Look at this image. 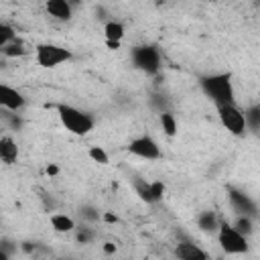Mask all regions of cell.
Masks as SVG:
<instances>
[{"mask_svg": "<svg viewBox=\"0 0 260 260\" xmlns=\"http://www.w3.org/2000/svg\"><path fill=\"white\" fill-rule=\"evenodd\" d=\"M199 87L215 106L236 104V89H234V81H232L230 71L201 75L199 77Z\"/></svg>", "mask_w": 260, "mask_h": 260, "instance_id": "obj_1", "label": "cell"}, {"mask_svg": "<svg viewBox=\"0 0 260 260\" xmlns=\"http://www.w3.org/2000/svg\"><path fill=\"white\" fill-rule=\"evenodd\" d=\"M57 114H59V120L65 126V130H69L75 136H85L95 126V120L91 114H87L85 110H79L71 104H57Z\"/></svg>", "mask_w": 260, "mask_h": 260, "instance_id": "obj_2", "label": "cell"}, {"mask_svg": "<svg viewBox=\"0 0 260 260\" xmlns=\"http://www.w3.org/2000/svg\"><path fill=\"white\" fill-rule=\"evenodd\" d=\"M71 59H73V53L61 45H55V43H41L35 49V61L43 69L59 67L61 63H67Z\"/></svg>", "mask_w": 260, "mask_h": 260, "instance_id": "obj_3", "label": "cell"}, {"mask_svg": "<svg viewBox=\"0 0 260 260\" xmlns=\"http://www.w3.org/2000/svg\"><path fill=\"white\" fill-rule=\"evenodd\" d=\"M130 61L132 65L146 73V75H156L158 69H160V53L154 45H138V47H132L130 51Z\"/></svg>", "mask_w": 260, "mask_h": 260, "instance_id": "obj_4", "label": "cell"}, {"mask_svg": "<svg viewBox=\"0 0 260 260\" xmlns=\"http://www.w3.org/2000/svg\"><path fill=\"white\" fill-rule=\"evenodd\" d=\"M217 242L225 254H244L248 252V236L238 232L230 221H219Z\"/></svg>", "mask_w": 260, "mask_h": 260, "instance_id": "obj_5", "label": "cell"}, {"mask_svg": "<svg viewBox=\"0 0 260 260\" xmlns=\"http://www.w3.org/2000/svg\"><path fill=\"white\" fill-rule=\"evenodd\" d=\"M215 108H217V116H219L221 126L232 136H244L248 132L244 112L236 104H221V106H215Z\"/></svg>", "mask_w": 260, "mask_h": 260, "instance_id": "obj_6", "label": "cell"}, {"mask_svg": "<svg viewBox=\"0 0 260 260\" xmlns=\"http://www.w3.org/2000/svg\"><path fill=\"white\" fill-rule=\"evenodd\" d=\"M128 152L134 154V156H140V158H146V160H156L162 156V150L158 146V142L148 136V134H142V136H136L130 140L128 144Z\"/></svg>", "mask_w": 260, "mask_h": 260, "instance_id": "obj_7", "label": "cell"}, {"mask_svg": "<svg viewBox=\"0 0 260 260\" xmlns=\"http://www.w3.org/2000/svg\"><path fill=\"white\" fill-rule=\"evenodd\" d=\"M228 199H230V205H232V209L234 211H238V213H246V215H256V211H258V207H256V203H254V199L248 195V193H244L242 189H236V187H228Z\"/></svg>", "mask_w": 260, "mask_h": 260, "instance_id": "obj_8", "label": "cell"}, {"mask_svg": "<svg viewBox=\"0 0 260 260\" xmlns=\"http://www.w3.org/2000/svg\"><path fill=\"white\" fill-rule=\"evenodd\" d=\"M24 106H26V98L16 87H10L6 83H0V108L20 112Z\"/></svg>", "mask_w": 260, "mask_h": 260, "instance_id": "obj_9", "label": "cell"}, {"mask_svg": "<svg viewBox=\"0 0 260 260\" xmlns=\"http://www.w3.org/2000/svg\"><path fill=\"white\" fill-rule=\"evenodd\" d=\"M124 35H126V28H124L122 22H118V20H106V24H104V37H106V45L110 49H114V51L120 49V43H122Z\"/></svg>", "mask_w": 260, "mask_h": 260, "instance_id": "obj_10", "label": "cell"}, {"mask_svg": "<svg viewBox=\"0 0 260 260\" xmlns=\"http://www.w3.org/2000/svg\"><path fill=\"white\" fill-rule=\"evenodd\" d=\"M175 256L181 258V260H207L209 254L205 250H201L197 244L185 240V242H179L175 246Z\"/></svg>", "mask_w": 260, "mask_h": 260, "instance_id": "obj_11", "label": "cell"}, {"mask_svg": "<svg viewBox=\"0 0 260 260\" xmlns=\"http://www.w3.org/2000/svg\"><path fill=\"white\" fill-rule=\"evenodd\" d=\"M45 10L49 16H53L57 20H69L73 16V4L69 0H47Z\"/></svg>", "mask_w": 260, "mask_h": 260, "instance_id": "obj_12", "label": "cell"}, {"mask_svg": "<svg viewBox=\"0 0 260 260\" xmlns=\"http://www.w3.org/2000/svg\"><path fill=\"white\" fill-rule=\"evenodd\" d=\"M18 158V146H16V140L8 134H4L0 138V160L4 165H14Z\"/></svg>", "mask_w": 260, "mask_h": 260, "instance_id": "obj_13", "label": "cell"}, {"mask_svg": "<svg viewBox=\"0 0 260 260\" xmlns=\"http://www.w3.org/2000/svg\"><path fill=\"white\" fill-rule=\"evenodd\" d=\"M197 228L205 234H217V228H219V219L215 215V211L211 209H205L197 215Z\"/></svg>", "mask_w": 260, "mask_h": 260, "instance_id": "obj_14", "label": "cell"}, {"mask_svg": "<svg viewBox=\"0 0 260 260\" xmlns=\"http://www.w3.org/2000/svg\"><path fill=\"white\" fill-rule=\"evenodd\" d=\"M49 221H51V228H53L57 234H69V232L75 230L73 217H69V215H65V213H53V215L49 217Z\"/></svg>", "mask_w": 260, "mask_h": 260, "instance_id": "obj_15", "label": "cell"}, {"mask_svg": "<svg viewBox=\"0 0 260 260\" xmlns=\"http://www.w3.org/2000/svg\"><path fill=\"white\" fill-rule=\"evenodd\" d=\"M134 191L144 203H156L152 193V183H148L146 179H134Z\"/></svg>", "mask_w": 260, "mask_h": 260, "instance_id": "obj_16", "label": "cell"}, {"mask_svg": "<svg viewBox=\"0 0 260 260\" xmlns=\"http://www.w3.org/2000/svg\"><path fill=\"white\" fill-rule=\"evenodd\" d=\"M158 122H160V128H162V132L169 136V138H173L175 134H177V118H175V114L171 112V110H165V112H160V116H158Z\"/></svg>", "mask_w": 260, "mask_h": 260, "instance_id": "obj_17", "label": "cell"}, {"mask_svg": "<svg viewBox=\"0 0 260 260\" xmlns=\"http://www.w3.org/2000/svg\"><path fill=\"white\" fill-rule=\"evenodd\" d=\"M244 118H246V126L248 130L260 132V106H250L244 110Z\"/></svg>", "mask_w": 260, "mask_h": 260, "instance_id": "obj_18", "label": "cell"}, {"mask_svg": "<svg viewBox=\"0 0 260 260\" xmlns=\"http://www.w3.org/2000/svg\"><path fill=\"white\" fill-rule=\"evenodd\" d=\"M0 116H2V120H4V124L6 126H10V130H20L22 128V118H20V114L18 112H14V110H6V108H0Z\"/></svg>", "mask_w": 260, "mask_h": 260, "instance_id": "obj_19", "label": "cell"}, {"mask_svg": "<svg viewBox=\"0 0 260 260\" xmlns=\"http://www.w3.org/2000/svg\"><path fill=\"white\" fill-rule=\"evenodd\" d=\"M0 53L4 55V57H22L24 53H26V47H24V43L20 41V39H16V41H12V43H8V45H4V47H0Z\"/></svg>", "mask_w": 260, "mask_h": 260, "instance_id": "obj_20", "label": "cell"}, {"mask_svg": "<svg viewBox=\"0 0 260 260\" xmlns=\"http://www.w3.org/2000/svg\"><path fill=\"white\" fill-rule=\"evenodd\" d=\"M238 232H242L244 236H250L254 232V221H252V215H246V213H238L236 221L232 223Z\"/></svg>", "mask_w": 260, "mask_h": 260, "instance_id": "obj_21", "label": "cell"}, {"mask_svg": "<svg viewBox=\"0 0 260 260\" xmlns=\"http://www.w3.org/2000/svg\"><path fill=\"white\" fill-rule=\"evenodd\" d=\"M79 217L81 219H85L87 223H95V221H100L102 219V211L98 209V207H93V205H81L79 207Z\"/></svg>", "mask_w": 260, "mask_h": 260, "instance_id": "obj_22", "label": "cell"}, {"mask_svg": "<svg viewBox=\"0 0 260 260\" xmlns=\"http://www.w3.org/2000/svg\"><path fill=\"white\" fill-rule=\"evenodd\" d=\"M16 39H18V37H16L14 26L8 24V22H0V47L12 43V41H16Z\"/></svg>", "mask_w": 260, "mask_h": 260, "instance_id": "obj_23", "label": "cell"}, {"mask_svg": "<svg viewBox=\"0 0 260 260\" xmlns=\"http://www.w3.org/2000/svg\"><path fill=\"white\" fill-rule=\"evenodd\" d=\"M93 238H95V232H93L91 228H87V225L75 228V240H77L79 244H91Z\"/></svg>", "mask_w": 260, "mask_h": 260, "instance_id": "obj_24", "label": "cell"}, {"mask_svg": "<svg viewBox=\"0 0 260 260\" xmlns=\"http://www.w3.org/2000/svg\"><path fill=\"white\" fill-rule=\"evenodd\" d=\"M16 254V244L8 238H0V258L2 260H10Z\"/></svg>", "mask_w": 260, "mask_h": 260, "instance_id": "obj_25", "label": "cell"}, {"mask_svg": "<svg viewBox=\"0 0 260 260\" xmlns=\"http://www.w3.org/2000/svg\"><path fill=\"white\" fill-rule=\"evenodd\" d=\"M87 154H89V158H91L93 162H98V165H108V162H110V156H108V152H106L102 146H91V148L87 150Z\"/></svg>", "mask_w": 260, "mask_h": 260, "instance_id": "obj_26", "label": "cell"}, {"mask_svg": "<svg viewBox=\"0 0 260 260\" xmlns=\"http://www.w3.org/2000/svg\"><path fill=\"white\" fill-rule=\"evenodd\" d=\"M150 104H152V106L158 110V114H160V112H165V110H169V106H167V100H165L162 95H158V93H154V95L150 98Z\"/></svg>", "mask_w": 260, "mask_h": 260, "instance_id": "obj_27", "label": "cell"}, {"mask_svg": "<svg viewBox=\"0 0 260 260\" xmlns=\"http://www.w3.org/2000/svg\"><path fill=\"white\" fill-rule=\"evenodd\" d=\"M152 183V193H154V199L160 201L162 195H165V183L162 181H150Z\"/></svg>", "mask_w": 260, "mask_h": 260, "instance_id": "obj_28", "label": "cell"}, {"mask_svg": "<svg viewBox=\"0 0 260 260\" xmlns=\"http://www.w3.org/2000/svg\"><path fill=\"white\" fill-rule=\"evenodd\" d=\"M102 221H106V223H116L118 217H116L112 211H104V213H102Z\"/></svg>", "mask_w": 260, "mask_h": 260, "instance_id": "obj_29", "label": "cell"}, {"mask_svg": "<svg viewBox=\"0 0 260 260\" xmlns=\"http://www.w3.org/2000/svg\"><path fill=\"white\" fill-rule=\"evenodd\" d=\"M35 248H37V244H35V242H22V244H20V250H22V252H26V254L35 252Z\"/></svg>", "mask_w": 260, "mask_h": 260, "instance_id": "obj_30", "label": "cell"}, {"mask_svg": "<svg viewBox=\"0 0 260 260\" xmlns=\"http://www.w3.org/2000/svg\"><path fill=\"white\" fill-rule=\"evenodd\" d=\"M102 250H104V254H114V252H116V244H112V242H106V244L102 246Z\"/></svg>", "mask_w": 260, "mask_h": 260, "instance_id": "obj_31", "label": "cell"}, {"mask_svg": "<svg viewBox=\"0 0 260 260\" xmlns=\"http://www.w3.org/2000/svg\"><path fill=\"white\" fill-rule=\"evenodd\" d=\"M47 175H49V177L59 175V167H57V165H53V162H51V165H47Z\"/></svg>", "mask_w": 260, "mask_h": 260, "instance_id": "obj_32", "label": "cell"}, {"mask_svg": "<svg viewBox=\"0 0 260 260\" xmlns=\"http://www.w3.org/2000/svg\"><path fill=\"white\" fill-rule=\"evenodd\" d=\"M69 2H71V4H77V2H81V0H69Z\"/></svg>", "mask_w": 260, "mask_h": 260, "instance_id": "obj_33", "label": "cell"}, {"mask_svg": "<svg viewBox=\"0 0 260 260\" xmlns=\"http://www.w3.org/2000/svg\"><path fill=\"white\" fill-rule=\"evenodd\" d=\"M160 2H167V0H160Z\"/></svg>", "mask_w": 260, "mask_h": 260, "instance_id": "obj_34", "label": "cell"}, {"mask_svg": "<svg viewBox=\"0 0 260 260\" xmlns=\"http://www.w3.org/2000/svg\"><path fill=\"white\" fill-rule=\"evenodd\" d=\"M258 4H260V0H258Z\"/></svg>", "mask_w": 260, "mask_h": 260, "instance_id": "obj_35", "label": "cell"}]
</instances>
